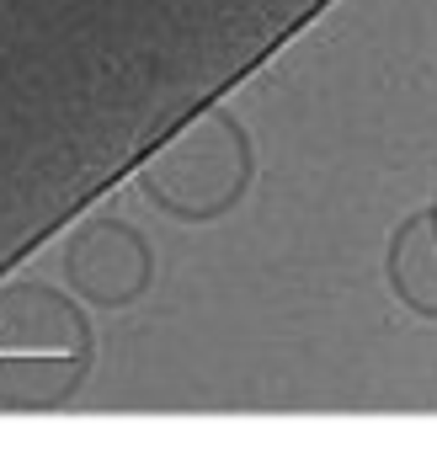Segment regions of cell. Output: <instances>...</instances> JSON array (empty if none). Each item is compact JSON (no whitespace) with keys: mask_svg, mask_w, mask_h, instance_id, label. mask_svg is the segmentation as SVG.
<instances>
[{"mask_svg":"<svg viewBox=\"0 0 437 453\" xmlns=\"http://www.w3.org/2000/svg\"><path fill=\"white\" fill-rule=\"evenodd\" d=\"M257 181V144L246 123L225 107L187 118L139 165V192L181 224H213L246 203Z\"/></svg>","mask_w":437,"mask_h":453,"instance_id":"cell-2","label":"cell"},{"mask_svg":"<svg viewBox=\"0 0 437 453\" xmlns=\"http://www.w3.org/2000/svg\"><path fill=\"white\" fill-rule=\"evenodd\" d=\"M384 283L416 320L437 326V213L432 203L395 224V235L384 246Z\"/></svg>","mask_w":437,"mask_h":453,"instance_id":"cell-4","label":"cell"},{"mask_svg":"<svg viewBox=\"0 0 437 453\" xmlns=\"http://www.w3.org/2000/svg\"><path fill=\"white\" fill-rule=\"evenodd\" d=\"M96 363L86 299L75 288L12 283L0 288V411H59Z\"/></svg>","mask_w":437,"mask_h":453,"instance_id":"cell-1","label":"cell"},{"mask_svg":"<svg viewBox=\"0 0 437 453\" xmlns=\"http://www.w3.org/2000/svg\"><path fill=\"white\" fill-rule=\"evenodd\" d=\"M432 213H437V197H432Z\"/></svg>","mask_w":437,"mask_h":453,"instance_id":"cell-5","label":"cell"},{"mask_svg":"<svg viewBox=\"0 0 437 453\" xmlns=\"http://www.w3.org/2000/svg\"><path fill=\"white\" fill-rule=\"evenodd\" d=\"M65 283L91 310H128L155 283V246L139 224L96 213L65 241Z\"/></svg>","mask_w":437,"mask_h":453,"instance_id":"cell-3","label":"cell"}]
</instances>
